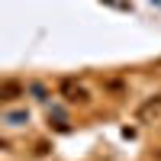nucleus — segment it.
Returning a JSON list of instances; mask_svg holds the SVG:
<instances>
[{
  "instance_id": "f257e3e1",
  "label": "nucleus",
  "mask_w": 161,
  "mask_h": 161,
  "mask_svg": "<svg viewBox=\"0 0 161 161\" xmlns=\"http://www.w3.org/2000/svg\"><path fill=\"white\" fill-rule=\"evenodd\" d=\"M23 93H26V87L19 80H3V84H0V103H13V100H19Z\"/></svg>"
},
{
  "instance_id": "7ed1b4c3",
  "label": "nucleus",
  "mask_w": 161,
  "mask_h": 161,
  "mask_svg": "<svg viewBox=\"0 0 161 161\" xmlns=\"http://www.w3.org/2000/svg\"><path fill=\"white\" fill-rule=\"evenodd\" d=\"M26 119H29L26 113H10V116H7V123H10V126H23Z\"/></svg>"
},
{
  "instance_id": "f03ea898",
  "label": "nucleus",
  "mask_w": 161,
  "mask_h": 161,
  "mask_svg": "<svg viewBox=\"0 0 161 161\" xmlns=\"http://www.w3.org/2000/svg\"><path fill=\"white\" fill-rule=\"evenodd\" d=\"M61 90H64V100H68V103H87V90H84V87H71V84H64Z\"/></svg>"
},
{
  "instance_id": "39448f33",
  "label": "nucleus",
  "mask_w": 161,
  "mask_h": 161,
  "mask_svg": "<svg viewBox=\"0 0 161 161\" xmlns=\"http://www.w3.org/2000/svg\"><path fill=\"white\" fill-rule=\"evenodd\" d=\"M0 148H3V139H0Z\"/></svg>"
},
{
  "instance_id": "20e7f679",
  "label": "nucleus",
  "mask_w": 161,
  "mask_h": 161,
  "mask_svg": "<svg viewBox=\"0 0 161 161\" xmlns=\"http://www.w3.org/2000/svg\"><path fill=\"white\" fill-rule=\"evenodd\" d=\"M29 90H32V93H36V97H39V100H45V87H42V84H32V87H29Z\"/></svg>"
}]
</instances>
